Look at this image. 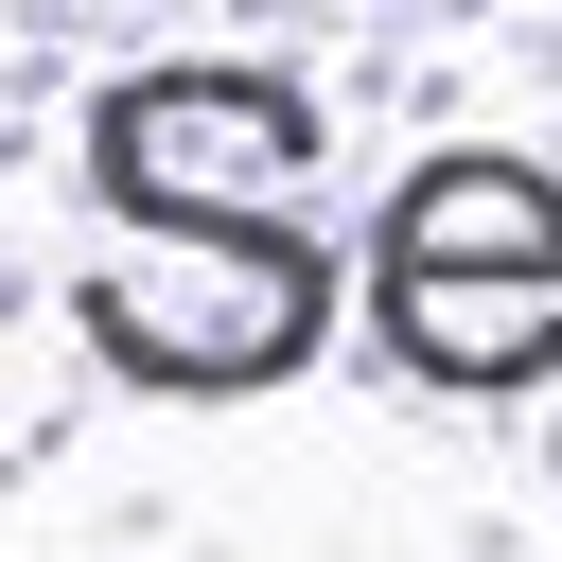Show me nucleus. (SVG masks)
I'll use <instances>...</instances> for the list:
<instances>
[{"label":"nucleus","mask_w":562,"mask_h":562,"mask_svg":"<svg viewBox=\"0 0 562 562\" xmlns=\"http://www.w3.org/2000/svg\"><path fill=\"white\" fill-rule=\"evenodd\" d=\"M334 299H369L299 193H158V211H105V263L70 281L88 351L140 386V404H263L334 351Z\"/></svg>","instance_id":"obj_1"},{"label":"nucleus","mask_w":562,"mask_h":562,"mask_svg":"<svg viewBox=\"0 0 562 562\" xmlns=\"http://www.w3.org/2000/svg\"><path fill=\"white\" fill-rule=\"evenodd\" d=\"M351 281H369V334L404 386H457V404L562 386V176L544 158L457 140V158L386 176Z\"/></svg>","instance_id":"obj_2"},{"label":"nucleus","mask_w":562,"mask_h":562,"mask_svg":"<svg viewBox=\"0 0 562 562\" xmlns=\"http://www.w3.org/2000/svg\"><path fill=\"white\" fill-rule=\"evenodd\" d=\"M299 176H316V88L299 70L176 53V70H123L88 105V193L105 211H158V193H299Z\"/></svg>","instance_id":"obj_3"}]
</instances>
